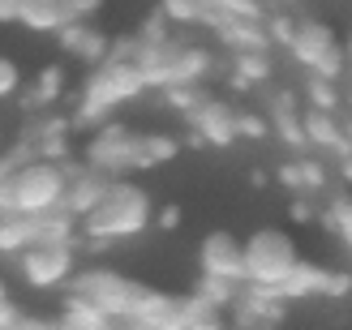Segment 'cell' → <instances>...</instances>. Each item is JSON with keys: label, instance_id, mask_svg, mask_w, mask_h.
<instances>
[{"label": "cell", "instance_id": "5", "mask_svg": "<svg viewBox=\"0 0 352 330\" xmlns=\"http://www.w3.org/2000/svg\"><path fill=\"white\" fill-rule=\"evenodd\" d=\"M142 292H146V283L125 279V274H116V270H82V274L69 279V296L91 300L112 322H129L138 300H142Z\"/></svg>", "mask_w": 352, "mask_h": 330}, {"label": "cell", "instance_id": "38", "mask_svg": "<svg viewBox=\"0 0 352 330\" xmlns=\"http://www.w3.org/2000/svg\"><path fill=\"white\" fill-rule=\"evenodd\" d=\"M198 5H202V9H219V0H198Z\"/></svg>", "mask_w": 352, "mask_h": 330}, {"label": "cell", "instance_id": "41", "mask_svg": "<svg viewBox=\"0 0 352 330\" xmlns=\"http://www.w3.org/2000/svg\"><path fill=\"white\" fill-rule=\"evenodd\" d=\"M56 326H60V330H82V326H69V322H56Z\"/></svg>", "mask_w": 352, "mask_h": 330}, {"label": "cell", "instance_id": "6", "mask_svg": "<svg viewBox=\"0 0 352 330\" xmlns=\"http://www.w3.org/2000/svg\"><path fill=\"white\" fill-rule=\"evenodd\" d=\"M86 167L108 180H120L125 172H138V133L125 125H99L95 137L86 142Z\"/></svg>", "mask_w": 352, "mask_h": 330}, {"label": "cell", "instance_id": "42", "mask_svg": "<svg viewBox=\"0 0 352 330\" xmlns=\"http://www.w3.org/2000/svg\"><path fill=\"white\" fill-rule=\"evenodd\" d=\"M254 330H275V326H254Z\"/></svg>", "mask_w": 352, "mask_h": 330}, {"label": "cell", "instance_id": "2", "mask_svg": "<svg viewBox=\"0 0 352 330\" xmlns=\"http://www.w3.org/2000/svg\"><path fill=\"white\" fill-rule=\"evenodd\" d=\"M151 219H155V206L146 198V189L120 176V180L108 185L103 202L82 219V232L91 236L95 245H112V240H129L138 232H146Z\"/></svg>", "mask_w": 352, "mask_h": 330}, {"label": "cell", "instance_id": "8", "mask_svg": "<svg viewBox=\"0 0 352 330\" xmlns=\"http://www.w3.org/2000/svg\"><path fill=\"white\" fill-rule=\"evenodd\" d=\"M17 270L22 279L39 292H52V287H65L74 279V245H52V240H34L17 253Z\"/></svg>", "mask_w": 352, "mask_h": 330}, {"label": "cell", "instance_id": "3", "mask_svg": "<svg viewBox=\"0 0 352 330\" xmlns=\"http://www.w3.org/2000/svg\"><path fill=\"white\" fill-rule=\"evenodd\" d=\"M65 167L60 163H43L34 159L26 167H13L9 180H5V198H9V215H22V219H43L52 211H60L65 202Z\"/></svg>", "mask_w": 352, "mask_h": 330}, {"label": "cell", "instance_id": "26", "mask_svg": "<svg viewBox=\"0 0 352 330\" xmlns=\"http://www.w3.org/2000/svg\"><path fill=\"white\" fill-rule=\"evenodd\" d=\"M103 0H60V9L69 22H91V13H99Z\"/></svg>", "mask_w": 352, "mask_h": 330}, {"label": "cell", "instance_id": "31", "mask_svg": "<svg viewBox=\"0 0 352 330\" xmlns=\"http://www.w3.org/2000/svg\"><path fill=\"white\" fill-rule=\"evenodd\" d=\"M17 322H22V309H17L13 300H0V330H13Z\"/></svg>", "mask_w": 352, "mask_h": 330}, {"label": "cell", "instance_id": "15", "mask_svg": "<svg viewBox=\"0 0 352 330\" xmlns=\"http://www.w3.org/2000/svg\"><path fill=\"white\" fill-rule=\"evenodd\" d=\"M17 22H22L26 30L56 34L60 26H69V17L60 9V0H17Z\"/></svg>", "mask_w": 352, "mask_h": 330}, {"label": "cell", "instance_id": "18", "mask_svg": "<svg viewBox=\"0 0 352 330\" xmlns=\"http://www.w3.org/2000/svg\"><path fill=\"white\" fill-rule=\"evenodd\" d=\"M69 326H82V330H116V322L103 314V309H95L91 300H82V296H69L65 300V318Z\"/></svg>", "mask_w": 352, "mask_h": 330}, {"label": "cell", "instance_id": "25", "mask_svg": "<svg viewBox=\"0 0 352 330\" xmlns=\"http://www.w3.org/2000/svg\"><path fill=\"white\" fill-rule=\"evenodd\" d=\"M232 129H236V137H262L267 133V120L258 112H232Z\"/></svg>", "mask_w": 352, "mask_h": 330}, {"label": "cell", "instance_id": "24", "mask_svg": "<svg viewBox=\"0 0 352 330\" xmlns=\"http://www.w3.org/2000/svg\"><path fill=\"white\" fill-rule=\"evenodd\" d=\"M17 91H22V69L9 56H0V99H13Z\"/></svg>", "mask_w": 352, "mask_h": 330}, {"label": "cell", "instance_id": "35", "mask_svg": "<svg viewBox=\"0 0 352 330\" xmlns=\"http://www.w3.org/2000/svg\"><path fill=\"white\" fill-rule=\"evenodd\" d=\"M0 22H17V0H0Z\"/></svg>", "mask_w": 352, "mask_h": 330}, {"label": "cell", "instance_id": "28", "mask_svg": "<svg viewBox=\"0 0 352 330\" xmlns=\"http://www.w3.org/2000/svg\"><path fill=\"white\" fill-rule=\"evenodd\" d=\"M275 129L288 137V142H296V146H305V133H301V120L296 116H288V112H279L275 116Z\"/></svg>", "mask_w": 352, "mask_h": 330}, {"label": "cell", "instance_id": "10", "mask_svg": "<svg viewBox=\"0 0 352 330\" xmlns=\"http://www.w3.org/2000/svg\"><path fill=\"white\" fill-rule=\"evenodd\" d=\"M198 266L210 279H228V283H245V257H241V240L232 232H210L198 245Z\"/></svg>", "mask_w": 352, "mask_h": 330}, {"label": "cell", "instance_id": "14", "mask_svg": "<svg viewBox=\"0 0 352 330\" xmlns=\"http://www.w3.org/2000/svg\"><path fill=\"white\" fill-rule=\"evenodd\" d=\"M301 120V133H305V146H322V150H331V154H344L352 150L348 142H344V129H340V120L331 116V112H305V116H296Z\"/></svg>", "mask_w": 352, "mask_h": 330}, {"label": "cell", "instance_id": "29", "mask_svg": "<svg viewBox=\"0 0 352 330\" xmlns=\"http://www.w3.org/2000/svg\"><path fill=\"white\" fill-rule=\"evenodd\" d=\"M168 103H172V108H185V112H193V108H198V91H193V86H172V91H168Z\"/></svg>", "mask_w": 352, "mask_h": 330}, {"label": "cell", "instance_id": "30", "mask_svg": "<svg viewBox=\"0 0 352 330\" xmlns=\"http://www.w3.org/2000/svg\"><path fill=\"white\" fill-rule=\"evenodd\" d=\"M151 223H160L164 232H176L181 228V206H160V215H155Z\"/></svg>", "mask_w": 352, "mask_h": 330}, {"label": "cell", "instance_id": "40", "mask_svg": "<svg viewBox=\"0 0 352 330\" xmlns=\"http://www.w3.org/2000/svg\"><path fill=\"white\" fill-rule=\"evenodd\" d=\"M0 300H9V292H5V279H0Z\"/></svg>", "mask_w": 352, "mask_h": 330}, {"label": "cell", "instance_id": "32", "mask_svg": "<svg viewBox=\"0 0 352 330\" xmlns=\"http://www.w3.org/2000/svg\"><path fill=\"white\" fill-rule=\"evenodd\" d=\"M13 330H60V326L52 322V318H26V314H22V322H17Z\"/></svg>", "mask_w": 352, "mask_h": 330}, {"label": "cell", "instance_id": "22", "mask_svg": "<svg viewBox=\"0 0 352 330\" xmlns=\"http://www.w3.org/2000/svg\"><path fill=\"white\" fill-rule=\"evenodd\" d=\"M160 13L168 17V22H202L206 9L198 5V0H160Z\"/></svg>", "mask_w": 352, "mask_h": 330}, {"label": "cell", "instance_id": "23", "mask_svg": "<svg viewBox=\"0 0 352 330\" xmlns=\"http://www.w3.org/2000/svg\"><path fill=\"white\" fill-rule=\"evenodd\" d=\"M258 78H267V60H262V51H241V69H236V86H254Z\"/></svg>", "mask_w": 352, "mask_h": 330}, {"label": "cell", "instance_id": "21", "mask_svg": "<svg viewBox=\"0 0 352 330\" xmlns=\"http://www.w3.org/2000/svg\"><path fill=\"white\" fill-rule=\"evenodd\" d=\"M322 219H327V228L352 249V198H331V206H327Z\"/></svg>", "mask_w": 352, "mask_h": 330}, {"label": "cell", "instance_id": "39", "mask_svg": "<svg viewBox=\"0 0 352 330\" xmlns=\"http://www.w3.org/2000/svg\"><path fill=\"white\" fill-rule=\"evenodd\" d=\"M344 60H352V34H348V47H344Z\"/></svg>", "mask_w": 352, "mask_h": 330}, {"label": "cell", "instance_id": "36", "mask_svg": "<svg viewBox=\"0 0 352 330\" xmlns=\"http://www.w3.org/2000/svg\"><path fill=\"white\" fill-rule=\"evenodd\" d=\"M340 172H344V180L352 185V150H348V154H344V159H340Z\"/></svg>", "mask_w": 352, "mask_h": 330}, {"label": "cell", "instance_id": "11", "mask_svg": "<svg viewBox=\"0 0 352 330\" xmlns=\"http://www.w3.org/2000/svg\"><path fill=\"white\" fill-rule=\"evenodd\" d=\"M60 167H65V176H69L60 211H65V215H74V219L82 223V219H86V215H91L95 206L103 202V193H108V185H112V180H108V176H99V172H91L86 163L78 167V163H69V159H65Z\"/></svg>", "mask_w": 352, "mask_h": 330}, {"label": "cell", "instance_id": "1", "mask_svg": "<svg viewBox=\"0 0 352 330\" xmlns=\"http://www.w3.org/2000/svg\"><path fill=\"white\" fill-rule=\"evenodd\" d=\"M142 91H146V78H142V69H138L133 60H103V64H95V73L86 78L78 112L69 116V125L74 129L108 125V116L120 108V103L138 99Z\"/></svg>", "mask_w": 352, "mask_h": 330}, {"label": "cell", "instance_id": "27", "mask_svg": "<svg viewBox=\"0 0 352 330\" xmlns=\"http://www.w3.org/2000/svg\"><path fill=\"white\" fill-rule=\"evenodd\" d=\"M309 99H314V112H331V108H336V91H331V82H322V78L309 82Z\"/></svg>", "mask_w": 352, "mask_h": 330}, {"label": "cell", "instance_id": "7", "mask_svg": "<svg viewBox=\"0 0 352 330\" xmlns=\"http://www.w3.org/2000/svg\"><path fill=\"white\" fill-rule=\"evenodd\" d=\"M292 56L301 60L314 78H322V82H336L340 78V69H344V47L340 39L331 34V26L322 22H301V26H292Z\"/></svg>", "mask_w": 352, "mask_h": 330}, {"label": "cell", "instance_id": "19", "mask_svg": "<svg viewBox=\"0 0 352 330\" xmlns=\"http://www.w3.org/2000/svg\"><path fill=\"white\" fill-rule=\"evenodd\" d=\"M193 296L198 300H206L210 309H232L236 305V296H241V283H228V279H210V274H202L198 279V287H193Z\"/></svg>", "mask_w": 352, "mask_h": 330}, {"label": "cell", "instance_id": "4", "mask_svg": "<svg viewBox=\"0 0 352 330\" xmlns=\"http://www.w3.org/2000/svg\"><path fill=\"white\" fill-rule=\"evenodd\" d=\"M241 257H245V283L250 287H279L292 274V266L301 262L296 240L279 228H258L250 240H241Z\"/></svg>", "mask_w": 352, "mask_h": 330}, {"label": "cell", "instance_id": "17", "mask_svg": "<svg viewBox=\"0 0 352 330\" xmlns=\"http://www.w3.org/2000/svg\"><path fill=\"white\" fill-rule=\"evenodd\" d=\"M181 154V142L172 133H138V167H160Z\"/></svg>", "mask_w": 352, "mask_h": 330}, {"label": "cell", "instance_id": "37", "mask_svg": "<svg viewBox=\"0 0 352 330\" xmlns=\"http://www.w3.org/2000/svg\"><path fill=\"white\" fill-rule=\"evenodd\" d=\"M9 180V163H5V154H0V185Z\"/></svg>", "mask_w": 352, "mask_h": 330}, {"label": "cell", "instance_id": "9", "mask_svg": "<svg viewBox=\"0 0 352 330\" xmlns=\"http://www.w3.org/2000/svg\"><path fill=\"white\" fill-rule=\"evenodd\" d=\"M352 292V274H340V270H322L314 262H296L292 274L275 287L279 300H305V296H348Z\"/></svg>", "mask_w": 352, "mask_h": 330}, {"label": "cell", "instance_id": "34", "mask_svg": "<svg viewBox=\"0 0 352 330\" xmlns=\"http://www.w3.org/2000/svg\"><path fill=\"white\" fill-rule=\"evenodd\" d=\"M288 215H292V223H309V219H314V211H309V206H305L301 198H296V202L288 206Z\"/></svg>", "mask_w": 352, "mask_h": 330}, {"label": "cell", "instance_id": "20", "mask_svg": "<svg viewBox=\"0 0 352 330\" xmlns=\"http://www.w3.org/2000/svg\"><path fill=\"white\" fill-rule=\"evenodd\" d=\"M279 180H284L288 189H301V193H314V189L327 185V172L318 163H284L279 167Z\"/></svg>", "mask_w": 352, "mask_h": 330}, {"label": "cell", "instance_id": "33", "mask_svg": "<svg viewBox=\"0 0 352 330\" xmlns=\"http://www.w3.org/2000/svg\"><path fill=\"white\" fill-rule=\"evenodd\" d=\"M271 34H275L279 43H288V39H292V22H288V17H275V22H271Z\"/></svg>", "mask_w": 352, "mask_h": 330}, {"label": "cell", "instance_id": "16", "mask_svg": "<svg viewBox=\"0 0 352 330\" xmlns=\"http://www.w3.org/2000/svg\"><path fill=\"white\" fill-rule=\"evenodd\" d=\"M65 69L60 64H47V69H39V78H34V86L22 95V108H47V103H56L60 95H65Z\"/></svg>", "mask_w": 352, "mask_h": 330}, {"label": "cell", "instance_id": "13", "mask_svg": "<svg viewBox=\"0 0 352 330\" xmlns=\"http://www.w3.org/2000/svg\"><path fill=\"white\" fill-rule=\"evenodd\" d=\"M56 39H60V47L69 51V56H78V60H86V64H103L108 60V34H99L91 22H69V26H60L56 30Z\"/></svg>", "mask_w": 352, "mask_h": 330}, {"label": "cell", "instance_id": "12", "mask_svg": "<svg viewBox=\"0 0 352 330\" xmlns=\"http://www.w3.org/2000/svg\"><path fill=\"white\" fill-rule=\"evenodd\" d=\"M185 120L193 125L198 142H210V146H228V142H236L232 108H228V103H219V99H202V103H198V108H193Z\"/></svg>", "mask_w": 352, "mask_h": 330}]
</instances>
